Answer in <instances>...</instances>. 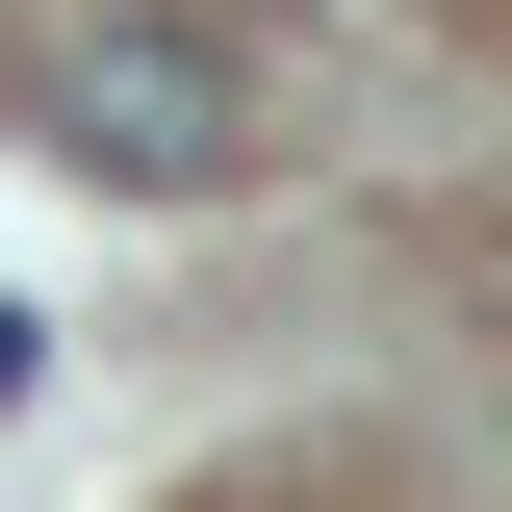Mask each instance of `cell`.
Here are the masks:
<instances>
[{
  "label": "cell",
  "instance_id": "6da1fadb",
  "mask_svg": "<svg viewBox=\"0 0 512 512\" xmlns=\"http://www.w3.org/2000/svg\"><path fill=\"white\" fill-rule=\"evenodd\" d=\"M52 154L128 180V205H231L256 154H282V52H256L231 0H103L52 52Z\"/></svg>",
  "mask_w": 512,
  "mask_h": 512
},
{
  "label": "cell",
  "instance_id": "7a4b0ae2",
  "mask_svg": "<svg viewBox=\"0 0 512 512\" xmlns=\"http://www.w3.org/2000/svg\"><path fill=\"white\" fill-rule=\"evenodd\" d=\"M26 359H52V333H26V308H0V410H26Z\"/></svg>",
  "mask_w": 512,
  "mask_h": 512
},
{
  "label": "cell",
  "instance_id": "3957f363",
  "mask_svg": "<svg viewBox=\"0 0 512 512\" xmlns=\"http://www.w3.org/2000/svg\"><path fill=\"white\" fill-rule=\"evenodd\" d=\"M487 308H512V231H487Z\"/></svg>",
  "mask_w": 512,
  "mask_h": 512
}]
</instances>
